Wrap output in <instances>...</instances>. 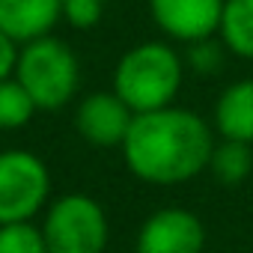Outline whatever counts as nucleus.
I'll return each instance as SVG.
<instances>
[{
	"label": "nucleus",
	"mask_w": 253,
	"mask_h": 253,
	"mask_svg": "<svg viewBox=\"0 0 253 253\" xmlns=\"http://www.w3.org/2000/svg\"><path fill=\"white\" fill-rule=\"evenodd\" d=\"M214 128L188 107H164L137 113L128 137L119 146L125 167L146 185H185L209 170L214 152Z\"/></svg>",
	"instance_id": "1"
},
{
	"label": "nucleus",
	"mask_w": 253,
	"mask_h": 253,
	"mask_svg": "<svg viewBox=\"0 0 253 253\" xmlns=\"http://www.w3.org/2000/svg\"><path fill=\"white\" fill-rule=\"evenodd\" d=\"M185 78L182 57L167 42H143L125 51L113 72V92L134 113H152L173 104Z\"/></svg>",
	"instance_id": "2"
},
{
	"label": "nucleus",
	"mask_w": 253,
	"mask_h": 253,
	"mask_svg": "<svg viewBox=\"0 0 253 253\" xmlns=\"http://www.w3.org/2000/svg\"><path fill=\"white\" fill-rule=\"evenodd\" d=\"M15 78L30 92L39 110H60L63 104L72 101L81 81V69H78V57L66 42L54 36H42L21 48Z\"/></svg>",
	"instance_id": "3"
},
{
	"label": "nucleus",
	"mask_w": 253,
	"mask_h": 253,
	"mask_svg": "<svg viewBox=\"0 0 253 253\" xmlns=\"http://www.w3.org/2000/svg\"><path fill=\"white\" fill-rule=\"evenodd\" d=\"M39 229L48 253H104L110 238L101 203L86 194H66L54 200Z\"/></svg>",
	"instance_id": "4"
},
{
	"label": "nucleus",
	"mask_w": 253,
	"mask_h": 253,
	"mask_svg": "<svg viewBox=\"0 0 253 253\" xmlns=\"http://www.w3.org/2000/svg\"><path fill=\"white\" fill-rule=\"evenodd\" d=\"M51 176L39 155L27 149L0 152V226L30 223L48 203Z\"/></svg>",
	"instance_id": "5"
},
{
	"label": "nucleus",
	"mask_w": 253,
	"mask_h": 253,
	"mask_svg": "<svg viewBox=\"0 0 253 253\" xmlns=\"http://www.w3.org/2000/svg\"><path fill=\"white\" fill-rule=\"evenodd\" d=\"M223 3L226 0H149V12L164 36L194 45L220 33Z\"/></svg>",
	"instance_id": "6"
},
{
	"label": "nucleus",
	"mask_w": 253,
	"mask_h": 253,
	"mask_svg": "<svg viewBox=\"0 0 253 253\" xmlns=\"http://www.w3.org/2000/svg\"><path fill=\"white\" fill-rule=\"evenodd\" d=\"M206 226L188 209H161L137 232V253H203Z\"/></svg>",
	"instance_id": "7"
},
{
	"label": "nucleus",
	"mask_w": 253,
	"mask_h": 253,
	"mask_svg": "<svg viewBox=\"0 0 253 253\" xmlns=\"http://www.w3.org/2000/svg\"><path fill=\"white\" fill-rule=\"evenodd\" d=\"M134 116L137 113L116 92H92L75 110V128L92 146H122Z\"/></svg>",
	"instance_id": "8"
},
{
	"label": "nucleus",
	"mask_w": 253,
	"mask_h": 253,
	"mask_svg": "<svg viewBox=\"0 0 253 253\" xmlns=\"http://www.w3.org/2000/svg\"><path fill=\"white\" fill-rule=\"evenodd\" d=\"M63 18V0H0V30L15 45L36 42Z\"/></svg>",
	"instance_id": "9"
},
{
	"label": "nucleus",
	"mask_w": 253,
	"mask_h": 253,
	"mask_svg": "<svg viewBox=\"0 0 253 253\" xmlns=\"http://www.w3.org/2000/svg\"><path fill=\"white\" fill-rule=\"evenodd\" d=\"M214 131L220 140L253 146V78L229 84L214 101Z\"/></svg>",
	"instance_id": "10"
},
{
	"label": "nucleus",
	"mask_w": 253,
	"mask_h": 253,
	"mask_svg": "<svg viewBox=\"0 0 253 253\" xmlns=\"http://www.w3.org/2000/svg\"><path fill=\"white\" fill-rule=\"evenodd\" d=\"M217 36L229 54L253 60V0H226Z\"/></svg>",
	"instance_id": "11"
},
{
	"label": "nucleus",
	"mask_w": 253,
	"mask_h": 253,
	"mask_svg": "<svg viewBox=\"0 0 253 253\" xmlns=\"http://www.w3.org/2000/svg\"><path fill=\"white\" fill-rule=\"evenodd\" d=\"M209 170L226 188H235V185L247 182V176L253 173V149H250V143L220 140L214 146V152H211Z\"/></svg>",
	"instance_id": "12"
},
{
	"label": "nucleus",
	"mask_w": 253,
	"mask_h": 253,
	"mask_svg": "<svg viewBox=\"0 0 253 253\" xmlns=\"http://www.w3.org/2000/svg\"><path fill=\"white\" fill-rule=\"evenodd\" d=\"M36 101L30 98V92L18 84V78H6L0 81V131H15L33 119L36 113Z\"/></svg>",
	"instance_id": "13"
},
{
	"label": "nucleus",
	"mask_w": 253,
	"mask_h": 253,
	"mask_svg": "<svg viewBox=\"0 0 253 253\" xmlns=\"http://www.w3.org/2000/svg\"><path fill=\"white\" fill-rule=\"evenodd\" d=\"M0 253H48L42 229L33 223L0 226Z\"/></svg>",
	"instance_id": "14"
},
{
	"label": "nucleus",
	"mask_w": 253,
	"mask_h": 253,
	"mask_svg": "<svg viewBox=\"0 0 253 253\" xmlns=\"http://www.w3.org/2000/svg\"><path fill=\"white\" fill-rule=\"evenodd\" d=\"M223 48L226 45L214 42V36L203 39V42H194V45H188V66L200 75H214L223 66Z\"/></svg>",
	"instance_id": "15"
},
{
	"label": "nucleus",
	"mask_w": 253,
	"mask_h": 253,
	"mask_svg": "<svg viewBox=\"0 0 253 253\" xmlns=\"http://www.w3.org/2000/svg\"><path fill=\"white\" fill-rule=\"evenodd\" d=\"M101 12H104V0H63V18L78 30L95 27L101 21Z\"/></svg>",
	"instance_id": "16"
},
{
	"label": "nucleus",
	"mask_w": 253,
	"mask_h": 253,
	"mask_svg": "<svg viewBox=\"0 0 253 253\" xmlns=\"http://www.w3.org/2000/svg\"><path fill=\"white\" fill-rule=\"evenodd\" d=\"M18 45L0 30V81H6L15 75V66H18Z\"/></svg>",
	"instance_id": "17"
}]
</instances>
